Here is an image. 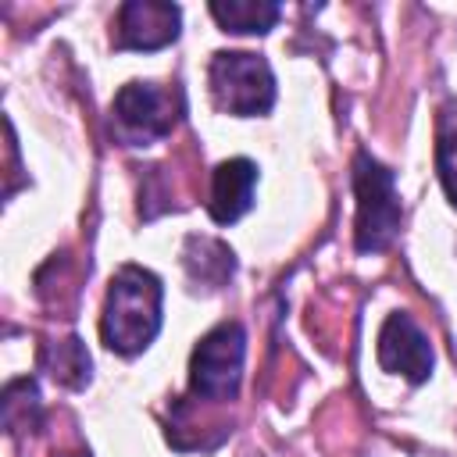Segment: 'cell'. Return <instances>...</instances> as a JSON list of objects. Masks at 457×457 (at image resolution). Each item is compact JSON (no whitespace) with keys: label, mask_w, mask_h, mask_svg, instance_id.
<instances>
[{"label":"cell","mask_w":457,"mask_h":457,"mask_svg":"<svg viewBox=\"0 0 457 457\" xmlns=\"http://www.w3.org/2000/svg\"><path fill=\"white\" fill-rule=\"evenodd\" d=\"M436 164H439V179H443V189L450 196V204L457 207V132L443 136L439 139V150H436Z\"/></svg>","instance_id":"obj_12"},{"label":"cell","mask_w":457,"mask_h":457,"mask_svg":"<svg viewBox=\"0 0 457 457\" xmlns=\"http://www.w3.org/2000/svg\"><path fill=\"white\" fill-rule=\"evenodd\" d=\"M68 457H82V453H68Z\"/></svg>","instance_id":"obj_13"},{"label":"cell","mask_w":457,"mask_h":457,"mask_svg":"<svg viewBox=\"0 0 457 457\" xmlns=\"http://www.w3.org/2000/svg\"><path fill=\"white\" fill-rule=\"evenodd\" d=\"M186 268H189V278L193 282H204L211 289H218L228 275H232V250L225 243H214V239H200V236H189L186 250Z\"/></svg>","instance_id":"obj_9"},{"label":"cell","mask_w":457,"mask_h":457,"mask_svg":"<svg viewBox=\"0 0 457 457\" xmlns=\"http://www.w3.org/2000/svg\"><path fill=\"white\" fill-rule=\"evenodd\" d=\"M179 36V7L157 0H129L118 11L121 50H161Z\"/></svg>","instance_id":"obj_7"},{"label":"cell","mask_w":457,"mask_h":457,"mask_svg":"<svg viewBox=\"0 0 457 457\" xmlns=\"http://www.w3.org/2000/svg\"><path fill=\"white\" fill-rule=\"evenodd\" d=\"M243 357H246V336L236 321H225L211 328L189 361V389L196 400L228 403L239 393L243 378Z\"/></svg>","instance_id":"obj_2"},{"label":"cell","mask_w":457,"mask_h":457,"mask_svg":"<svg viewBox=\"0 0 457 457\" xmlns=\"http://www.w3.org/2000/svg\"><path fill=\"white\" fill-rule=\"evenodd\" d=\"M118 136L132 146L164 139L179 121V96L154 82H129L114 96Z\"/></svg>","instance_id":"obj_5"},{"label":"cell","mask_w":457,"mask_h":457,"mask_svg":"<svg viewBox=\"0 0 457 457\" xmlns=\"http://www.w3.org/2000/svg\"><path fill=\"white\" fill-rule=\"evenodd\" d=\"M43 364L57 382H64L71 389H82L89 382V353H86L82 339H75V336L61 339V343H50L46 353H43Z\"/></svg>","instance_id":"obj_11"},{"label":"cell","mask_w":457,"mask_h":457,"mask_svg":"<svg viewBox=\"0 0 457 457\" xmlns=\"http://www.w3.org/2000/svg\"><path fill=\"white\" fill-rule=\"evenodd\" d=\"M211 96L221 111L250 118V114H264L275 104V75L268 68L264 57L257 54H214L211 61Z\"/></svg>","instance_id":"obj_4"},{"label":"cell","mask_w":457,"mask_h":457,"mask_svg":"<svg viewBox=\"0 0 457 457\" xmlns=\"http://www.w3.org/2000/svg\"><path fill=\"white\" fill-rule=\"evenodd\" d=\"M353 189H357V250L378 253L393 243L400 228V200L393 189V175L371 157L357 154L353 161Z\"/></svg>","instance_id":"obj_3"},{"label":"cell","mask_w":457,"mask_h":457,"mask_svg":"<svg viewBox=\"0 0 457 457\" xmlns=\"http://www.w3.org/2000/svg\"><path fill=\"white\" fill-rule=\"evenodd\" d=\"M378 364L411 382H425L432 375V346L425 332L407 314H389L378 332Z\"/></svg>","instance_id":"obj_6"},{"label":"cell","mask_w":457,"mask_h":457,"mask_svg":"<svg viewBox=\"0 0 457 457\" xmlns=\"http://www.w3.org/2000/svg\"><path fill=\"white\" fill-rule=\"evenodd\" d=\"M157 328H161V282L154 271L125 264L111 278L104 300V321H100L104 343L114 353L132 357L154 343Z\"/></svg>","instance_id":"obj_1"},{"label":"cell","mask_w":457,"mask_h":457,"mask_svg":"<svg viewBox=\"0 0 457 457\" xmlns=\"http://www.w3.org/2000/svg\"><path fill=\"white\" fill-rule=\"evenodd\" d=\"M253 186H257V168L246 157H232L221 161L214 168V182H211V200L207 211L218 225H232L239 221L250 204H253Z\"/></svg>","instance_id":"obj_8"},{"label":"cell","mask_w":457,"mask_h":457,"mask_svg":"<svg viewBox=\"0 0 457 457\" xmlns=\"http://www.w3.org/2000/svg\"><path fill=\"white\" fill-rule=\"evenodd\" d=\"M211 14L225 32H268L278 21L282 7L271 0H218L211 4Z\"/></svg>","instance_id":"obj_10"}]
</instances>
